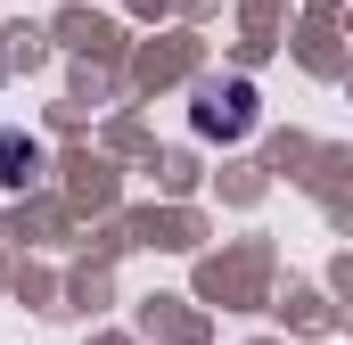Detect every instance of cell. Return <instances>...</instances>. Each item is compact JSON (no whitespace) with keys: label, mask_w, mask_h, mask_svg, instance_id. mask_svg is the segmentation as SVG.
Returning a JSON list of instances; mask_svg holds the SVG:
<instances>
[{"label":"cell","mask_w":353,"mask_h":345,"mask_svg":"<svg viewBox=\"0 0 353 345\" xmlns=\"http://www.w3.org/2000/svg\"><path fill=\"white\" fill-rule=\"evenodd\" d=\"M205 124H214V132H239V124H247V90H230V99H214V107H205Z\"/></svg>","instance_id":"7a4b0ae2"},{"label":"cell","mask_w":353,"mask_h":345,"mask_svg":"<svg viewBox=\"0 0 353 345\" xmlns=\"http://www.w3.org/2000/svg\"><path fill=\"white\" fill-rule=\"evenodd\" d=\"M33 165H41V157H33V140H25V148H17V140H0V189L33 181Z\"/></svg>","instance_id":"6da1fadb"}]
</instances>
